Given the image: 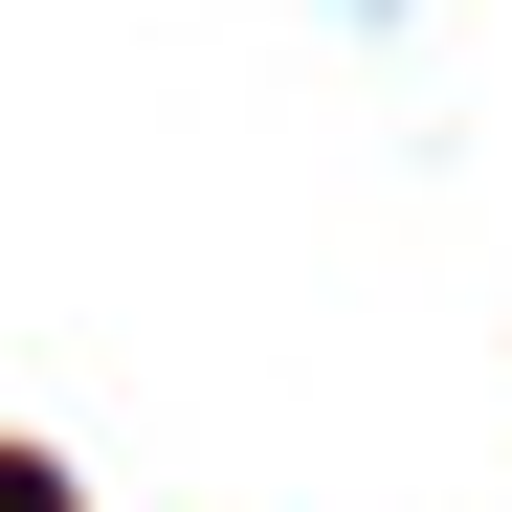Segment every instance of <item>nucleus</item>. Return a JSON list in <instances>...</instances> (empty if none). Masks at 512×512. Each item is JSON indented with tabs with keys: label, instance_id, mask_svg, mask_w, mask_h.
I'll return each mask as SVG.
<instances>
[]
</instances>
